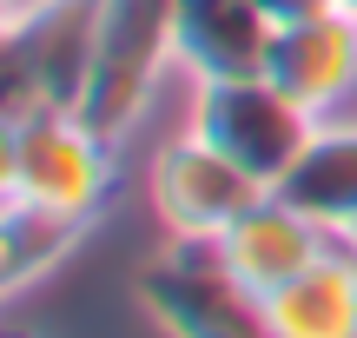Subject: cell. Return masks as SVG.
<instances>
[{"mask_svg": "<svg viewBox=\"0 0 357 338\" xmlns=\"http://www.w3.org/2000/svg\"><path fill=\"white\" fill-rule=\"evenodd\" d=\"M113 193H119V140H106L79 113L53 106V113L0 126V206L20 199V206L93 226Z\"/></svg>", "mask_w": 357, "mask_h": 338, "instance_id": "1", "label": "cell"}, {"mask_svg": "<svg viewBox=\"0 0 357 338\" xmlns=\"http://www.w3.org/2000/svg\"><path fill=\"white\" fill-rule=\"evenodd\" d=\"M100 40V0H20L0 27V126L33 113H79Z\"/></svg>", "mask_w": 357, "mask_h": 338, "instance_id": "2", "label": "cell"}, {"mask_svg": "<svg viewBox=\"0 0 357 338\" xmlns=\"http://www.w3.org/2000/svg\"><path fill=\"white\" fill-rule=\"evenodd\" d=\"M178 66L172 53V0H100L93 73L79 93V119L106 140H132L159 100V80Z\"/></svg>", "mask_w": 357, "mask_h": 338, "instance_id": "3", "label": "cell"}, {"mask_svg": "<svg viewBox=\"0 0 357 338\" xmlns=\"http://www.w3.org/2000/svg\"><path fill=\"white\" fill-rule=\"evenodd\" d=\"M192 140L218 146L225 159H238L258 186H278L284 166L305 153V140L318 133V119L291 100L271 73L252 80H205L192 87V119H185Z\"/></svg>", "mask_w": 357, "mask_h": 338, "instance_id": "4", "label": "cell"}, {"mask_svg": "<svg viewBox=\"0 0 357 338\" xmlns=\"http://www.w3.org/2000/svg\"><path fill=\"white\" fill-rule=\"evenodd\" d=\"M139 305L159 338H278L265 299L212 259V246H172L139 272Z\"/></svg>", "mask_w": 357, "mask_h": 338, "instance_id": "5", "label": "cell"}, {"mask_svg": "<svg viewBox=\"0 0 357 338\" xmlns=\"http://www.w3.org/2000/svg\"><path fill=\"white\" fill-rule=\"evenodd\" d=\"M146 193H153V212L172 233V246H212V239L225 233L258 193H271V186H258L252 172H245L238 159H225L218 146L178 133L172 146H159L153 172H146Z\"/></svg>", "mask_w": 357, "mask_h": 338, "instance_id": "6", "label": "cell"}, {"mask_svg": "<svg viewBox=\"0 0 357 338\" xmlns=\"http://www.w3.org/2000/svg\"><path fill=\"white\" fill-rule=\"evenodd\" d=\"M271 80L305 106L311 119H344L357 106V13L318 7L305 20H284L271 40Z\"/></svg>", "mask_w": 357, "mask_h": 338, "instance_id": "7", "label": "cell"}, {"mask_svg": "<svg viewBox=\"0 0 357 338\" xmlns=\"http://www.w3.org/2000/svg\"><path fill=\"white\" fill-rule=\"evenodd\" d=\"M271 40L278 20L258 0H172V53L192 87L271 73Z\"/></svg>", "mask_w": 357, "mask_h": 338, "instance_id": "8", "label": "cell"}, {"mask_svg": "<svg viewBox=\"0 0 357 338\" xmlns=\"http://www.w3.org/2000/svg\"><path fill=\"white\" fill-rule=\"evenodd\" d=\"M324 246H331V233H318V226H311L291 199L258 193L252 206H245L238 219L212 239V259L225 265L238 286H252L258 299H265V292H278L284 279H298Z\"/></svg>", "mask_w": 357, "mask_h": 338, "instance_id": "9", "label": "cell"}, {"mask_svg": "<svg viewBox=\"0 0 357 338\" xmlns=\"http://www.w3.org/2000/svg\"><path fill=\"white\" fill-rule=\"evenodd\" d=\"M271 193L291 199L318 233L351 239L357 233V119H324Z\"/></svg>", "mask_w": 357, "mask_h": 338, "instance_id": "10", "label": "cell"}, {"mask_svg": "<svg viewBox=\"0 0 357 338\" xmlns=\"http://www.w3.org/2000/svg\"><path fill=\"white\" fill-rule=\"evenodd\" d=\"M265 318L278 338H351L357 332V246L331 239L298 279L265 292Z\"/></svg>", "mask_w": 357, "mask_h": 338, "instance_id": "11", "label": "cell"}, {"mask_svg": "<svg viewBox=\"0 0 357 338\" xmlns=\"http://www.w3.org/2000/svg\"><path fill=\"white\" fill-rule=\"evenodd\" d=\"M86 233L93 226H79V219H60V212H40V206L7 199V206H0V292L20 299V292L33 286V279H47Z\"/></svg>", "mask_w": 357, "mask_h": 338, "instance_id": "12", "label": "cell"}, {"mask_svg": "<svg viewBox=\"0 0 357 338\" xmlns=\"http://www.w3.org/2000/svg\"><path fill=\"white\" fill-rule=\"evenodd\" d=\"M258 7H265L271 20L284 27V20H305V13H318V7H331V0H258Z\"/></svg>", "mask_w": 357, "mask_h": 338, "instance_id": "13", "label": "cell"}, {"mask_svg": "<svg viewBox=\"0 0 357 338\" xmlns=\"http://www.w3.org/2000/svg\"><path fill=\"white\" fill-rule=\"evenodd\" d=\"M331 7H351V13H357V0H331Z\"/></svg>", "mask_w": 357, "mask_h": 338, "instance_id": "14", "label": "cell"}, {"mask_svg": "<svg viewBox=\"0 0 357 338\" xmlns=\"http://www.w3.org/2000/svg\"><path fill=\"white\" fill-rule=\"evenodd\" d=\"M13 338H26V332H13Z\"/></svg>", "mask_w": 357, "mask_h": 338, "instance_id": "15", "label": "cell"}, {"mask_svg": "<svg viewBox=\"0 0 357 338\" xmlns=\"http://www.w3.org/2000/svg\"><path fill=\"white\" fill-rule=\"evenodd\" d=\"M351 246H357V233H351Z\"/></svg>", "mask_w": 357, "mask_h": 338, "instance_id": "16", "label": "cell"}, {"mask_svg": "<svg viewBox=\"0 0 357 338\" xmlns=\"http://www.w3.org/2000/svg\"><path fill=\"white\" fill-rule=\"evenodd\" d=\"M351 338H357V332H351Z\"/></svg>", "mask_w": 357, "mask_h": 338, "instance_id": "17", "label": "cell"}]
</instances>
